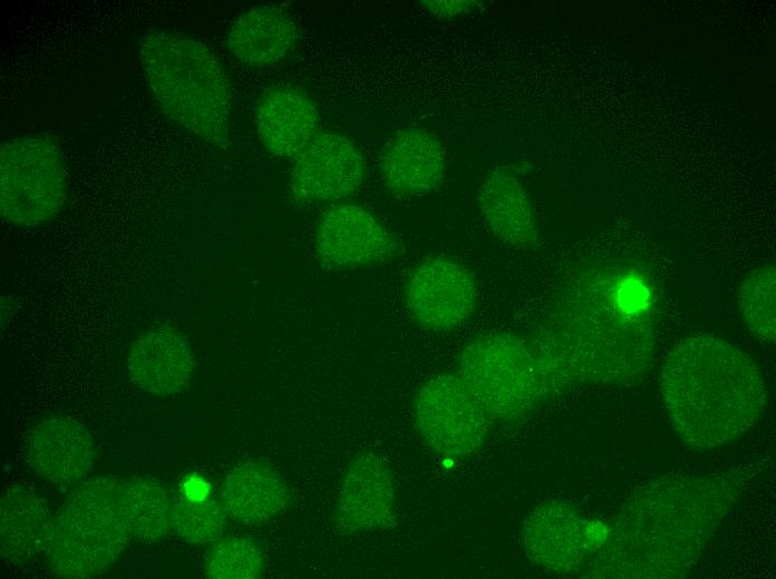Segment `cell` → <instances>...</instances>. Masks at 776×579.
Wrapping results in <instances>:
<instances>
[{
    "instance_id": "cell-1",
    "label": "cell",
    "mask_w": 776,
    "mask_h": 579,
    "mask_svg": "<svg viewBox=\"0 0 776 579\" xmlns=\"http://www.w3.org/2000/svg\"><path fill=\"white\" fill-rule=\"evenodd\" d=\"M592 272L536 347L557 385L628 382L651 362L654 327L646 288L619 263Z\"/></svg>"
},
{
    "instance_id": "cell-2",
    "label": "cell",
    "mask_w": 776,
    "mask_h": 579,
    "mask_svg": "<svg viewBox=\"0 0 776 579\" xmlns=\"http://www.w3.org/2000/svg\"><path fill=\"white\" fill-rule=\"evenodd\" d=\"M670 478L628 500L605 551L610 577L663 578L685 572L735 500V491L710 475Z\"/></svg>"
},
{
    "instance_id": "cell-3",
    "label": "cell",
    "mask_w": 776,
    "mask_h": 579,
    "mask_svg": "<svg viewBox=\"0 0 776 579\" xmlns=\"http://www.w3.org/2000/svg\"><path fill=\"white\" fill-rule=\"evenodd\" d=\"M661 391L685 443L707 450L738 439L759 419L765 383L740 349L712 335L680 340L667 354Z\"/></svg>"
},
{
    "instance_id": "cell-4",
    "label": "cell",
    "mask_w": 776,
    "mask_h": 579,
    "mask_svg": "<svg viewBox=\"0 0 776 579\" xmlns=\"http://www.w3.org/2000/svg\"><path fill=\"white\" fill-rule=\"evenodd\" d=\"M138 53L164 116L204 143L226 147L233 90L213 51L186 33L156 29L140 38Z\"/></svg>"
},
{
    "instance_id": "cell-5",
    "label": "cell",
    "mask_w": 776,
    "mask_h": 579,
    "mask_svg": "<svg viewBox=\"0 0 776 579\" xmlns=\"http://www.w3.org/2000/svg\"><path fill=\"white\" fill-rule=\"evenodd\" d=\"M132 539L123 480L80 483L54 516L46 549L52 572L87 578L107 569Z\"/></svg>"
},
{
    "instance_id": "cell-6",
    "label": "cell",
    "mask_w": 776,
    "mask_h": 579,
    "mask_svg": "<svg viewBox=\"0 0 776 579\" xmlns=\"http://www.w3.org/2000/svg\"><path fill=\"white\" fill-rule=\"evenodd\" d=\"M458 375L486 414L499 421L527 415L555 386L536 346L510 333L473 338L460 352Z\"/></svg>"
},
{
    "instance_id": "cell-7",
    "label": "cell",
    "mask_w": 776,
    "mask_h": 579,
    "mask_svg": "<svg viewBox=\"0 0 776 579\" xmlns=\"http://www.w3.org/2000/svg\"><path fill=\"white\" fill-rule=\"evenodd\" d=\"M67 171L58 145L48 136L27 134L0 148V214L9 224L38 227L62 209Z\"/></svg>"
},
{
    "instance_id": "cell-8",
    "label": "cell",
    "mask_w": 776,
    "mask_h": 579,
    "mask_svg": "<svg viewBox=\"0 0 776 579\" xmlns=\"http://www.w3.org/2000/svg\"><path fill=\"white\" fill-rule=\"evenodd\" d=\"M481 403L459 375L429 379L415 399V420L420 435L437 454L463 458L481 448L487 432Z\"/></svg>"
},
{
    "instance_id": "cell-9",
    "label": "cell",
    "mask_w": 776,
    "mask_h": 579,
    "mask_svg": "<svg viewBox=\"0 0 776 579\" xmlns=\"http://www.w3.org/2000/svg\"><path fill=\"white\" fill-rule=\"evenodd\" d=\"M477 284L459 262L436 256L411 272L406 286V305L423 327L450 331L468 320L476 307Z\"/></svg>"
},
{
    "instance_id": "cell-10",
    "label": "cell",
    "mask_w": 776,
    "mask_h": 579,
    "mask_svg": "<svg viewBox=\"0 0 776 579\" xmlns=\"http://www.w3.org/2000/svg\"><path fill=\"white\" fill-rule=\"evenodd\" d=\"M316 251L326 265L349 268L392 258L400 252V243L368 209L340 203L321 215Z\"/></svg>"
},
{
    "instance_id": "cell-11",
    "label": "cell",
    "mask_w": 776,
    "mask_h": 579,
    "mask_svg": "<svg viewBox=\"0 0 776 579\" xmlns=\"http://www.w3.org/2000/svg\"><path fill=\"white\" fill-rule=\"evenodd\" d=\"M366 165L359 148L346 136L319 131L294 158L290 190L297 200H333L353 194Z\"/></svg>"
},
{
    "instance_id": "cell-12",
    "label": "cell",
    "mask_w": 776,
    "mask_h": 579,
    "mask_svg": "<svg viewBox=\"0 0 776 579\" xmlns=\"http://www.w3.org/2000/svg\"><path fill=\"white\" fill-rule=\"evenodd\" d=\"M395 483L388 463L375 452L357 454L346 468L336 521L350 533L380 531L396 524Z\"/></svg>"
},
{
    "instance_id": "cell-13",
    "label": "cell",
    "mask_w": 776,
    "mask_h": 579,
    "mask_svg": "<svg viewBox=\"0 0 776 579\" xmlns=\"http://www.w3.org/2000/svg\"><path fill=\"white\" fill-rule=\"evenodd\" d=\"M255 124L259 138L270 154L295 158L319 133L320 115L303 89L278 85L261 95Z\"/></svg>"
},
{
    "instance_id": "cell-14",
    "label": "cell",
    "mask_w": 776,
    "mask_h": 579,
    "mask_svg": "<svg viewBox=\"0 0 776 579\" xmlns=\"http://www.w3.org/2000/svg\"><path fill=\"white\" fill-rule=\"evenodd\" d=\"M27 461L37 474L50 482L76 483L93 468V438L74 419L47 418L35 426L28 439Z\"/></svg>"
},
{
    "instance_id": "cell-15",
    "label": "cell",
    "mask_w": 776,
    "mask_h": 579,
    "mask_svg": "<svg viewBox=\"0 0 776 579\" xmlns=\"http://www.w3.org/2000/svg\"><path fill=\"white\" fill-rule=\"evenodd\" d=\"M381 178L398 196H419L442 181L445 157L440 143L418 127L398 130L385 145L379 160Z\"/></svg>"
},
{
    "instance_id": "cell-16",
    "label": "cell",
    "mask_w": 776,
    "mask_h": 579,
    "mask_svg": "<svg viewBox=\"0 0 776 579\" xmlns=\"http://www.w3.org/2000/svg\"><path fill=\"white\" fill-rule=\"evenodd\" d=\"M127 367L133 382L159 396L173 395L190 382L194 354L186 336L168 328H153L132 346Z\"/></svg>"
},
{
    "instance_id": "cell-17",
    "label": "cell",
    "mask_w": 776,
    "mask_h": 579,
    "mask_svg": "<svg viewBox=\"0 0 776 579\" xmlns=\"http://www.w3.org/2000/svg\"><path fill=\"white\" fill-rule=\"evenodd\" d=\"M477 200L483 219L499 242L525 249L537 245L539 226L527 190L508 168L497 167L485 176Z\"/></svg>"
},
{
    "instance_id": "cell-18",
    "label": "cell",
    "mask_w": 776,
    "mask_h": 579,
    "mask_svg": "<svg viewBox=\"0 0 776 579\" xmlns=\"http://www.w3.org/2000/svg\"><path fill=\"white\" fill-rule=\"evenodd\" d=\"M573 507L551 501L539 507L526 520L523 541L540 566L560 572L578 567L588 549V536Z\"/></svg>"
},
{
    "instance_id": "cell-19",
    "label": "cell",
    "mask_w": 776,
    "mask_h": 579,
    "mask_svg": "<svg viewBox=\"0 0 776 579\" xmlns=\"http://www.w3.org/2000/svg\"><path fill=\"white\" fill-rule=\"evenodd\" d=\"M298 28L292 17L275 6H259L237 16L226 35V47L239 62L265 67L284 59L294 48Z\"/></svg>"
},
{
    "instance_id": "cell-20",
    "label": "cell",
    "mask_w": 776,
    "mask_h": 579,
    "mask_svg": "<svg viewBox=\"0 0 776 579\" xmlns=\"http://www.w3.org/2000/svg\"><path fill=\"white\" fill-rule=\"evenodd\" d=\"M289 490L281 475L268 464L248 460L226 474L221 500L225 512L246 524L269 521L280 514L289 502Z\"/></svg>"
},
{
    "instance_id": "cell-21",
    "label": "cell",
    "mask_w": 776,
    "mask_h": 579,
    "mask_svg": "<svg viewBox=\"0 0 776 579\" xmlns=\"http://www.w3.org/2000/svg\"><path fill=\"white\" fill-rule=\"evenodd\" d=\"M54 516L46 503L23 487L3 491L0 500V552L21 566L46 551Z\"/></svg>"
},
{
    "instance_id": "cell-22",
    "label": "cell",
    "mask_w": 776,
    "mask_h": 579,
    "mask_svg": "<svg viewBox=\"0 0 776 579\" xmlns=\"http://www.w3.org/2000/svg\"><path fill=\"white\" fill-rule=\"evenodd\" d=\"M133 539L154 542L171 530L172 502L165 489L151 479L123 480Z\"/></svg>"
},
{
    "instance_id": "cell-23",
    "label": "cell",
    "mask_w": 776,
    "mask_h": 579,
    "mask_svg": "<svg viewBox=\"0 0 776 579\" xmlns=\"http://www.w3.org/2000/svg\"><path fill=\"white\" fill-rule=\"evenodd\" d=\"M738 302L747 326L762 340L775 341V267L765 265L744 279Z\"/></svg>"
},
{
    "instance_id": "cell-24",
    "label": "cell",
    "mask_w": 776,
    "mask_h": 579,
    "mask_svg": "<svg viewBox=\"0 0 776 579\" xmlns=\"http://www.w3.org/2000/svg\"><path fill=\"white\" fill-rule=\"evenodd\" d=\"M225 513L214 499L191 501L182 495L172 502L171 530L185 541L208 543L223 534Z\"/></svg>"
},
{
    "instance_id": "cell-25",
    "label": "cell",
    "mask_w": 776,
    "mask_h": 579,
    "mask_svg": "<svg viewBox=\"0 0 776 579\" xmlns=\"http://www.w3.org/2000/svg\"><path fill=\"white\" fill-rule=\"evenodd\" d=\"M264 557L251 539L230 537L219 541L210 551L205 572L214 579H253L261 576Z\"/></svg>"
},
{
    "instance_id": "cell-26",
    "label": "cell",
    "mask_w": 776,
    "mask_h": 579,
    "mask_svg": "<svg viewBox=\"0 0 776 579\" xmlns=\"http://www.w3.org/2000/svg\"><path fill=\"white\" fill-rule=\"evenodd\" d=\"M479 2L473 0H460V1H437V0H425L421 1L423 7H425L433 14L438 17H450L462 13H467L472 11Z\"/></svg>"
},
{
    "instance_id": "cell-27",
    "label": "cell",
    "mask_w": 776,
    "mask_h": 579,
    "mask_svg": "<svg viewBox=\"0 0 776 579\" xmlns=\"http://www.w3.org/2000/svg\"><path fill=\"white\" fill-rule=\"evenodd\" d=\"M210 489L204 479L191 477L183 484V497L191 501H203L208 498Z\"/></svg>"
}]
</instances>
